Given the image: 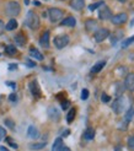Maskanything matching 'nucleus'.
Returning a JSON list of instances; mask_svg holds the SVG:
<instances>
[{"label":"nucleus","mask_w":134,"mask_h":151,"mask_svg":"<svg viewBox=\"0 0 134 151\" xmlns=\"http://www.w3.org/2000/svg\"><path fill=\"white\" fill-rule=\"evenodd\" d=\"M6 140H8V144L10 145V146H13L14 149H17V147H19V145H17L16 143H14V141H13V140H11V139H10V138H8V139H6Z\"/></svg>","instance_id":"obj_35"},{"label":"nucleus","mask_w":134,"mask_h":151,"mask_svg":"<svg viewBox=\"0 0 134 151\" xmlns=\"http://www.w3.org/2000/svg\"><path fill=\"white\" fill-rule=\"evenodd\" d=\"M5 136H6V130L0 126V140H1V139H4Z\"/></svg>","instance_id":"obj_36"},{"label":"nucleus","mask_w":134,"mask_h":151,"mask_svg":"<svg viewBox=\"0 0 134 151\" xmlns=\"http://www.w3.org/2000/svg\"><path fill=\"white\" fill-rule=\"evenodd\" d=\"M69 36L68 34H60V36H57L54 38V46L58 49H63L64 47H67L69 43Z\"/></svg>","instance_id":"obj_4"},{"label":"nucleus","mask_w":134,"mask_h":151,"mask_svg":"<svg viewBox=\"0 0 134 151\" xmlns=\"http://www.w3.org/2000/svg\"><path fill=\"white\" fill-rule=\"evenodd\" d=\"M59 151H72V150H70V149H69L68 146H62Z\"/></svg>","instance_id":"obj_42"},{"label":"nucleus","mask_w":134,"mask_h":151,"mask_svg":"<svg viewBox=\"0 0 134 151\" xmlns=\"http://www.w3.org/2000/svg\"><path fill=\"white\" fill-rule=\"evenodd\" d=\"M112 17V11H111V9L108 6H106V5H102V6H100V10H98V19L100 20H108Z\"/></svg>","instance_id":"obj_8"},{"label":"nucleus","mask_w":134,"mask_h":151,"mask_svg":"<svg viewBox=\"0 0 134 151\" xmlns=\"http://www.w3.org/2000/svg\"><path fill=\"white\" fill-rule=\"evenodd\" d=\"M20 4L17 1H9L6 4V6H5V14L10 17H15L20 14Z\"/></svg>","instance_id":"obj_2"},{"label":"nucleus","mask_w":134,"mask_h":151,"mask_svg":"<svg viewBox=\"0 0 134 151\" xmlns=\"http://www.w3.org/2000/svg\"><path fill=\"white\" fill-rule=\"evenodd\" d=\"M47 113H48L49 119L53 120V122H59V120H60V112H59V110H58V108L51 106V107H48Z\"/></svg>","instance_id":"obj_10"},{"label":"nucleus","mask_w":134,"mask_h":151,"mask_svg":"<svg viewBox=\"0 0 134 151\" xmlns=\"http://www.w3.org/2000/svg\"><path fill=\"white\" fill-rule=\"evenodd\" d=\"M89 90L87 88H83V91H81V100L83 101H86L87 98H89Z\"/></svg>","instance_id":"obj_31"},{"label":"nucleus","mask_w":134,"mask_h":151,"mask_svg":"<svg viewBox=\"0 0 134 151\" xmlns=\"http://www.w3.org/2000/svg\"><path fill=\"white\" fill-rule=\"evenodd\" d=\"M105 3L103 1H98V3H94V4H91V5H89V10L90 11H94V10H96V9H98L100 6H102Z\"/></svg>","instance_id":"obj_28"},{"label":"nucleus","mask_w":134,"mask_h":151,"mask_svg":"<svg viewBox=\"0 0 134 151\" xmlns=\"http://www.w3.org/2000/svg\"><path fill=\"white\" fill-rule=\"evenodd\" d=\"M85 27H86L87 31H94V29H96V27H97V21L94 20V19H89L85 22Z\"/></svg>","instance_id":"obj_19"},{"label":"nucleus","mask_w":134,"mask_h":151,"mask_svg":"<svg viewBox=\"0 0 134 151\" xmlns=\"http://www.w3.org/2000/svg\"><path fill=\"white\" fill-rule=\"evenodd\" d=\"M4 123H5V125H6L8 128H10V129H15V122H14L13 119L8 118V119L4 120Z\"/></svg>","instance_id":"obj_29"},{"label":"nucleus","mask_w":134,"mask_h":151,"mask_svg":"<svg viewBox=\"0 0 134 151\" xmlns=\"http://www.w3.org/2000/svg\"><path fill=\"white\" fill-rule=\"evenodd\" d=\"M124 87L128 91H134V74H128L124 80Z\"/></svg>","instance_id":"obj_11"},{"label":"nucleus","mask_w":134,"mask_h":151,"mask_svg":"<svg viewBox=\"0 0 134 151\" xmlns=\"http://www.w3.org/2000/svg\"><path fill=\"white\" fill-rule=\"evenodd\" d=\"M95 138V129L94 128H87L84 131V139L85 140H92Z\"/></svg>","instance_id":"obj_20"},{"label":"nucleus","mask_w":134,"mask_h":151,"mask_svg":"<svg viewBox=\"0 0 134 151\" xmlns=\"http://www.w3.org/2000/svg\"><path fill=\"white\" fill-rule=\"evenodd\" d=\"M16 28H17V21L15 19L9 20V22L5 25V29H6V31H14Z\"/></svg>","instance_id":"obj_21"},{"label":"nucleus","mask_w":134,"mask_h":151,"mask_svg":"<svg viewBox=\"0 0 134 151\" xmlns=\"http://www.w3.org/2000/svg\"><path fill=\"white\" fill-rule=\"evenodd\" d=\"M28 87H30V91L32 93V96L34 98H41V96H42V92H41V88L38 86V82L37 80H32L30 84H28Z\"/></svg>","instance_id":"obj_9"},{"label":"nucleus","mask_w":134,"mask_h":151,"mask_svg":"<svg viewBox=\"0 0 134 151\" xmlns=\"http://www.w3.org/2000/svg\"><path fill=\"white\" fill-rule=\"evenodd\" d=\"M48 15H49L51 22L55 23V22H59V21L63 19L64 13H63V10L58 9V8H51V9L48 10Z\"/></svg>","instance_id":"obj_3"},{"label":"nucleus","mask_w":134,"mask_h":151,"mask_svg":"<svg viewBox=\"0 0 134 151\" xmlns=\"http://www.w3.org/2000/svg\"><path fill=\"white\" fill-rule=\"evenodd\" d=\"M25 23H26V26L30 27L31 29H37L39 27V17H38V15L36 13H33V11H28Z\"/></svg>","instance_id":"obj_1"},{"label":"nucleus","mask_w":134,"mask_h":151,"mask_svg":"<svg viewBox=\"0 0 134 151\" xmlns=\"http://www.w3.org/2000/svg\"><path fill=\"white\" fill-rule=\"evenodd\" d=\"M108 36H109V29L106 28V27H102V28H98L95 32L94 37H95V41L97 42V43H101V42H103Z\"/></svg>","instance_id":"obj_5"},{"label":"nucleus","mask_w":134,"mask_h":151,"mask_svg":"<svg viewBox=\"0 0 134 151\" xmlns=\"http://www.w3.org/2000/svg\"><path fill=\"white\" fill-rule=\"evenodd\" d=\"M17 69V64H10L9 65V70L10 71H14V70H16Z\"/></svg>","instance_id":"obj_40"},{"label":"nucleus","mask_w":134,"mask_h":151,"mask_svg":"<svg viewBox=\"0 0 134 151\" xmlns=\"http://www.w3.org/2000/svg\"><path fill=\"white\" fill-rule=\"evenodd\" d=\"M60 25L62 26H69V27H74L75 25H76V19L73 16H68L65 17L64 20L60 21Z\"/></svg>","instance_id":"obj_13"},{"label":"nucleus","mask_w":134,"mask_h":151,"mask_svg":"<svg viewBox=\"0 0 134 151\" xmlns=\"http://www.w3.org/2000/svg\"><path fill=\"white\" fill-rule=\"evenodd\" d=\"M105 65H106V60H101V62L96 63V64L91 68V72H92V74H97V72H100V71L105 68Z\"/></svg>","instance_id":"obj_16"},{"label":"nucleus","mask_w":134,"mask_h":151,"mask_svg":"<svg viewBox=\"0 0 134 151\" xmlns=\"http://www.w3.org/2000/svg\"><path fill=\"white\" fill-rule=\"evenodd\" d=\"M9 100H10L11 102H16V101H17V96H16V93H11V95H9Z\"/></svg>","instance_id":"obj_38"},{"label":"nucleus","mask_w":134,"mask_h":151,"mask_svg":"<svg viewBox=\"0 0 134 151\" xmlns=\"http://www.w3.org/2000/svg\"><path fill=\"white\" fill-rule=\"evenodd\" d=\"M124 90H126V87H124V85L122 82H117V84H116V96H117V97H119V96H123Z\"/></svg>","instance_id":"obj_23"},{"label":"nucleus","mask_w":134,"mask_h":151,"mask_svg":"<svg viewBox=\"0 0 134 151\" xmlns=\"http://www.w3.org/2000/svg\"><path fill=\"white\" fill-rule=\"evenodd\" d=\"M15 43L20 47H24L26 44V37L24 33H17L15 36Z\"/></svg>","instance_id":"obj_18"},{"label":"nucleus","mask_w":134,"mask_h":151,"mask_svg":"<svg viewBox=\"0 0 134 151\" xmlns=\"http://www.w3.org/2000/svg\"><path fill=\"white\" fill-rule=\"evenodd\" d=\"M30 55L32 57V58H34V59H37V60H39V62H42V60L44 59L43 58V54L41 53L37 48H34V47H31L30 48Z\"/></svg>","instance_id":"obj_15"},{"label":"nucleus","mask_w":134,"mask_h":151,"mask_svg":"<svg viewBox=\"0 0 134 151\" xmlns=\"http://www.w3.org/2000/svg\"><path fill=\"white\" fill-rule=\"evenodd\" d=\"M46 145H47V143L46 141H42V143H33V144H30V149L31 150H41L46 147Z\"/></svg>","instance_id":"obj_24"},{"label":"nucleus","mask_w":134,"mask_h":151,"mask_svg":"<svg viewBox=\"0 0 134 151\" xmlns=\"http://www.w3.org/2000/svg\"><path fill=\"white\" fill-rule=\"evenodd\" d=\"M118 1H119V3H127L128 0H118Z\"/></svg>","instance_id":"obj_44"},{"label":"nucleus","mask_w":134,"mask_h":151,"mask_svg":"<svg viewBox=\"0 0 134 151\" xmlns=\"http://www.w3.org/2000/svg\"><path fill=\"white\" fill-rule=\"evenodd\" d=\"M4 31H5V25H4L3 20H0V36L4 33Z\"/></svg>","instance_id":"obj_39"},{"label":"nucleus","mask_w":134,"mask_h":151,"mask_svg":"<svg viewBox=\"0 0 134 151\" xmlns=\"http://www.w3.org/2000/svg\"><path fill=\"white\" fill-rule=\"evenodd\" d=\"M0 151H9L5 146H0Z\"/></svg>","instance_id":"obj_43"},{"label":"nucleus","mask_w":134,"mask_h":151,"mask_svg":"<svg viewBox=\"0 0 134 151\" xmlns=\"http://www.w3.org/2000/svg\"><path fill=\"white\" fill-rule=\"evenodd\" d=\"M39 44L43 48H49V32L46 31L39 38Z\"/></svg>","instance_id":"obj_14"},{"label":"nucleus","mask_w":134,"mask_h":151,"mask_svg":"<svg viewBox=\"0 0 134 151\" xmlns=\"http://www.w3.org/2000/svg\"><path fill=\"white\" fill-rule=\"evenodd\" d=\"M62 146H63V139H62V136L57 138L54 140V143H53V146H52V151H59Z\"/></svg>","instance_id":"obj_22"},{"label":"nucleus","mask_w":134,"mask_h":151,"mask_svg":"<svg viewBox=\"0 0 134 151\" xmlns=\"http://www.w3.org/2000/svg\"><path fill=\"white\" fill-rule=\"evenodd\" d=\"M128 21V15L126 13H121V14H117V15H113L111 17V22L113 23L116 26H119V25H123Z\"/></svg>","instance_id":"obj_7"},{"label":"nucleus","mask_w":134,"mask_h":151,"mask_svg":"<svg viewBox=\"0 0 134 151\" xmlns=\"http://www.w3.org/2000/svg\"><path fill=\"white\" fill-rule=\"evenodd\" d=\"M62 108L63 110H68V108H70V102L69 101H62Z\"/></svg>","instance_id":"obj_34"},{"label":"nucleus","mask_w":134,"mask_h":151,"mask_svg":"<svg viewBox=\"0 0 134 151\" xmlns=\"http://www.w3.org/2000/svg\"><path fill=\"white\" fill-rule=\"evenodd\" d=\"M127 144H128V147H129L130 150H134V135H132V136L128 138Z\"/></svg>","instance_id":"obj_32"},{"label":"nucleus","mask_w":134,"mask_h":151,"mask_svg":"<svg viewBox=\"0 0 134 151\" xmlns=\"http://www.w3.org/2000/svg\"><path fill=\"white\" fill-rule=\"evenodd\" d=\"M70 6L74 10L80 11V10H83L84 6H85V0H70Z\"/></svg>","instance_id":"obj_12"},{"label":"nucleus","mask_w":134,"mask_h":151,"mask_svg":"<svg viewBox=\"0 0 134 151\" xmlns=\"http://www.w3.org/2000/svg\"><path fill=\"white\" fill-rule=\"evenodd\" d=\"M109 100H111V97L107 95V93H102L101 95V101L102 102H105V103H107V102H109Z\"/></svg>","instance_id":"obj_33"},{"label":"nucleus","mask_w":134,"mask_h":151,"mask_svg":"<svg viewBox=\"0 0 134 151\" xmlns=\"http://www.w3.org/2000/svg\"><path fill=\"white\" fill-rule=\"evenodd\" d=\"M133 116H134V108L132 107V108H129V110L127 111V113H126V120L130 122L132 118H133Z\"/></svg>","instance_id":"obj_27"},{"label":"nucleus","mask_w":134,"mask_h":151,"mask_svg":"<svg viewBox=\"0 0 134 151\" xmlns=\"http://www.w3.org/2000/svg\"><path fill=\"white\" fill-rule=\"evenodd\" d=\"M116 151H121V149H119V146H118L117 149H116Z\"/></svg>","instance_id":"obj_46"},{"label":"nucleus","mask_w":134,"mask_h":151,"mask_svg":"<svg viewBox=\"0 0 134 151\" xmlns=\"http://www.w3.org/2000/svg\"><path fill=\"white\" fill-rule=\"evenodd\" d=\"M75 114H76V111H75V108H70V111L68 112V116H67V122L70 124L73 123V120L75 118Z\"/></svg>","instance_id":"obj_26"},{"label":"nucleus","mask_w":134,"mask_h":151,"mask_svg":"<svg viewBox=\"0 0 134 151\" xmlns=\"http://www.w3.org/2000/svg\"><path fill=\"white\" fill-rule=\"evenodd\" d=\"M0 55H1V54H0Z\"/></svg>","instance_id":"obj_47"},{"label":"nucleus","mask_w":134,"mask_h":151,"mask_svg":"<svg viewBox=\"0 0 134 151\" xmlns=\"http://www.w3.org/2000/svg\"><path fill=\"white\" fill-rule=\"evenodd\" d=\"M25 4L28 5V4H30V0H25Z\"/></svg>","instance_id":"obj_45"},{"label":"nucleus","mask_w":134,"mask_h":151,"mask_svg":"<svg viewBox=\"0 0 134 151\" xmlns=\"http://www.w3.org/2000/svg\"><path fill=\"white\" fill-rule=\"evenodd\" d=\"M38 135H39V133H38V129L36 128V126H33V125L28 126V129H27V136L28 138L36 139V138H38Z\"/></svg>","instance_id":"obj_17"},{"label":"nucleus","mask_w":134,"mask_h":151,"mask_svg":"<svg viewBox=\"0 0 134 151\" xmlns=\"http://www.w3.org/2000/svg\"><path fill=\"white\" fill-rule=\"evenodd\" d=\"M26 65L27 66H31V68H34V66H36V63L32 62L31 59H26Z\"/></svg>","instance_id":"obj_37"},{"label":"nucleus","mask_w":134,"mask_h":151,"mask_svg":"<svg viewBox=\"0 0 134 151\" xmlns=\"http://www.w3.org/2000/svg\"><path fill=\"white\" fill-rule=\"evenodd\" d=\"M5 52H6V54H9V55H15V54L17 53V49L14 44H9V46L5 47Z\"/></svg>","instance_id":"obj_25"},{"label":"nucleus","mask_w":134,"mask_h":151,"mask_svg":"<svg viewBox=\"0 0 134 151\" xmlns=\"http://www.w3.org/2000/svg\"><path fill=\"white\" fill-rule=\"evenodd\" d=\"M6 85H8V86H11V87H13L14 90L16 88V84H15V82H10V81H6Z\"/></svg>","instance_id":"obj_41"},{"label":"nucleus","mask_w":134,"mask_h":151,"mask_svg":"<svg viewBox=\"0 0 134 151\" xmlns=\"http://www.w3.org/2000/svg\"><path fill=\"white\" fill-rule=\"evenodd\" d=\"M133 42H134V36H133V37L127 38V39H124L123 42H122V47H123V48H127V47L129 46V44H132Z\"/></svg>","instance_id":"obj_30"},{"label":"nucleus","mask_w":134,"mask_h":151,"mask_svg":"<svg viewBox=\"0 0 134 151\" xmlns=\"http://www.w3.org/2000/svg\"><path fill=\"white\" fill-rule=\"evenodd\" d=\"M123 108H124V98H123V96H119V97H117L113 101L112 111L116 114H121L122 112H123Z\"/></svg>","instance_id":"obj_6"}]
</instances>
